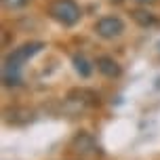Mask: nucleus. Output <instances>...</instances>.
Here are the masks:
<instances>
[{"label": "nucleus", "instance_id": "obj_9", "mask_svg": "<svg viewBox=\"0 0 160 160\" xmlns=\"http://www.w3.org/2000/svg\"><path fill=\"white\" fill-rule=\"evenodd\" d=\"M72 63H74V70L78 72L80 78H88V76L93 74V65H91V61H88L84 55H74Z\"/></svg>", "mask_w": 160, "mask_h": 160}, {"label": "nucleus", "instance_id": "obj_10", "mask_svg": "<svg viewBox=\"0 0 160 160\" xmlns=\"http://www.w3.org/2000/svg\"><path fill=\"white\" fill-rule=\"evenodd\" d=\"M2 4H4V8H8V11H19V8L28 7L30 0H2Z\"/></svg>", "mask_w": 160, "mask_h": 160}, {"label": "nucleus", "instance_id": "obj_1", "mask_svg": "<svg viewBox=\"0 0 160 160\" xmlns=\"http://www.w3.org/2000/svg\"><path fill=\"white\" fill-rule=\"evenodd\" d=\"M44 48V42H25L15 48L11 55H7L2 65V82L7 87H19L21 84V68L25 61H30L34 55H38Z\"/></svg>", "mask_w": 160, "mask_h": 160}, {"label": "nucleus", "instance_id": "obj_2", "mask_svg": "<svg viewBox=\"0 0 160 160\" xmlns=\"http://www.w3.org/2000/svg\"><path fill=\"white\" fill-rule=\"evenodd\" d=\"M99 105V95L91 88H72L68 95H65L63 101V110L72 116H78V114L87 112L91 108H97Z\"/></svg>", "mask_w": 160, "mask_h": 160}, {"label": "nucleus", "instance_id": "obj_4", "mask_svg": "<svg viewBox=\"0 0 160 160\" xmlns=\"http://www.w3.org/2000/svg\"><path fill=\"white\" fill-rule=\"evenodd\" d=\"M70 152L74 156H78V158H97L99 156V148H97V141L91 133L80 131L70 141Z\"/></svg>", "mask_w": 160, "mask_h": 160}, {"label": "nucleus", "instance_id": "obj_11", "mask_svg": "<svg viewBox=\"0 0 160 160\" xmlns=\"http://www.w3.org/2000/svg\"><path fill=\"white\" fill-rule=\"evenodd\" d=\"M135 2H139V4H152V2H156V0H135Z\"/></svg>", "mask_w": 160, "mask_h": 160}, {"label": "nucleus", "instance_id": "obj_6", "mask_svg": "<svg viewBox=\"0 0 160 160\" xmlns=\"http://www.w3.org/2000/svg\"><path fill=\"white\" fill-rule=\"evenodd\" d=\"M34 120V112L28 110V108H7L4 110V122L7 124H13V127H25Z\"/></svg>", "mask_w": 160, "mask_h": 160}, {"label": "nucleus", "instance_id": "obj_7", "mask_svg": "<svg viewBox=\"0 0 160 160\" xmlns=\"http://www.w3.org/2000/svg\"><path fill=\"white\" fill-rule=\"evenodd\" d=\"M95 65H97V70L103 74L105 78H118L120 74H122V68L118 65V61H114L112 57H105V55L99 57Z\"/></svg>", "mask_w": 160, "mask_h": 160}, {"label": "nucleus", "instance_id": "obj_8", "mask_svg": "<svg viewBox=\"0 0 160 160\" xmlns=\"http://www.w3.org/2000/svg\"><path fill=\"white\" fill-rule=\"evenodd\" d=\"M131 17H133V21L137 25H141V28H152V25L158 23V19L154 13H150L148 8H133L131 11Z\"/></svg>", "mask_w": 160, "mask_h": 160}, {"label": "nucleus", "instance_id": "obj_3", "mask_svg": "<svg viewBox=\"0 0 160 160\" xmlns=\"http://www.w3.org/2000/svg\"><path fill=\"white\" fill-rule=\"evenodd\" d=\"M48 15L53 17L57 23H61L63 28H72V25H76L80 21L82 11L74 0H51Z\"/></svg>", "mask_w": 160, "mask_h": 160}, {"label": "nucleus", "instance_id": "obj_12", "mask_svg": "<svg viewBox=\"0 0 160 160\" xmlns=\"http://www.w3.org/2000/svg\"><path fill=\"white\" fill-rule=\"evenodd\" d=\"M158 48H160V42H158Z\"/></svg>", "mask_w": 160, "mask_h": 160}, {"label": "nucleus", "instance_id": "obj_5", "mask_svg": "<svg viewBox=\"0 0 160 160\" xmlns=\"http://www.w3.org/2000/svg\"><path fill=\"white\" fill-rule=\"evenodd\" d=\"M95 32H97V36H101L105 40H114V38H118V36H122L124 21L116 15H105L95 23Z\"/></svg>", "mask_w": 160, "mask_h": 160}]
</instances>
